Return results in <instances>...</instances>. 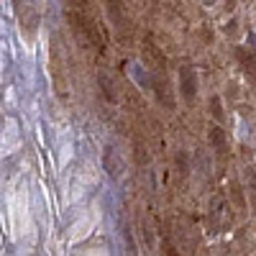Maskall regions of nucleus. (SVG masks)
<instances>
[{
  "instance_id": "9",
  "label": "nucleus",
  "mask_w": 256,
  "mask_h": 256,
  "mask_svg": "<svg viewBox=\"0 0 256 256\" xmlns=\"http://www.w3.org/2000/svg\"><path fill=\"white\" fill-rule=\"evenodd\" d=\"M98 80H100V88H102V95L108 98L110 102H116V88H113V80L105 74V72H100L98 74Z\"/></svg>"
},
{
  "instance_id": "5",
  "label": "nucleus",
  "mask_w": 256,
  "mask_h": 256,
  "mask_svg": "<svg viewBox=\"0 0 256 256\" xmlns=\"http://www.w3.org/2000/svg\"><path fill=\"white\" fill-rule=\"evenodd\" d=\"M152 90H154V95L159 98V102L164 105V108H169V110L174 108V98H172L169 80H166L164 72H152Z\"/></svg>"
},
{
  "instance_id": "12",
  "label": "nucleus",
  "mask_w": 256,
  "mask_h": 256,
  "mask_svg": "<svg viewBox=\"0 0 256 256\" xmlns=\"http://www.w3.org/2000/svg\"><path fill=\"white\" fill-rule=\"evenodd\" d=\"M226 31H228V34H233V31H236V20H230V24L226 26Z\"/></svg>"
},
{
  "instance_id": "11",
  "label": "nucleus",
  "mask_w": 256,
  "mask_h": 256,
  "mask_svg": "<svg viewBox=\"0 0 256 256\" xmlns=\"http://www.w3.org/2000/svg\"><path fill=\"white\" fill-rule=\"evenodd\" d=\"M230 190H233V198H236L238 208H244V198H241V190H238V184H236V182H230Z\"/></svg>"
},
{
  "instance_id": "6",
  "label": "nucleus",
  "mask_w": 256,
  "mask_h": 256,
  "mask_svg": "<svg viewBox=\"0 0 256 256\" xmlns=\"http://www.w3.org/2000/svg\"><path fill=\"white\" fill-rule=\"evenodd\" d=\"M144 62L148 64V70H152V72H166V59H164V54L152 44V41H146V44H144Z\"/></svg>"
},
{
  "instance_id": "7",
  "label": "nucleus",
  "mask_w": 256,
  "mask_h": 256,
  "mask_svg": "<svg viewBox=\"0 0 256 256\" xmlns=\"http://www.w3.org/2000/svg\"><path fill=\"white\" fill-rule=\"evenodd\" d=\"M210 144L216 146V152H218V156L223 159L226 156V134H223V128L220 126H210Z\"/></svg>"
},
{
  "instance_id": "10",
  "label": "nucleus",
  "mask_w": 256,
  "mask_h": 256,
  "mask_svg": "<svg viewBox=\"0 0 256 256\" xmlns=\"http://www.w3.org/2000/svg\"><path fill=\"white\" fill-rule=\"evenodd\" d=\"M210 113H212V118H216L218 123L223 120V108H220V98H212V100H210Z\"/></svg>"
},
{
  "instance_id": "2",
  "label": "nucleus",
  "mask_w": 256,
  "mask_h": 256,
  "mask_svg": "<svg viewBox=\"0 0 256 256\" xmlns=\"http://www.w3.org/2000/svg\"><path fill=\"white\" fill-rule=\"evenodd\" d=\"M52 77H54V84H56V92L64 98L67 95V77H64V56H62V49H59V38L54 36L52 41Z\"/></svg>"
},
{
  "instance_id": "4",
  "label": "nucleus",
  "mask_w": 256,
  "mask_h": 256,
  "mask_svg": "<svg viewBox=\"0 0 256 256\" xmlns=\"http://www.w3.org/2000/svg\"><path fill=\"white\" fill-rule=\"evenodd\" d=\"M236 56L244 67V74L256 82V49H254V34H248V46H238L236 49Z\"/></svg>"
},
{
  "instance_id": "8",
  "label": "nucleus",
  "mask_w": 256,
  "mask_h": 256,
  "mask_svg": "<svg viewBox=\"0 0 256 256\" xmlns=\"http://www.w3.org/2000/svg\"><path fill=\"white\" fill-rule=\"evenodd\" d=\"M102 162H105V169H108V172H110V177H118L120 174V159L116 156V152H113V148H105V156H102Z\"/></svg>"
},
{
  "instance_id": "1",
  "label": "nucleus",
  "mask_w": 256,
  "mask_h": 256,
  "mask_svg": "<svg viewBox=\"0 0 256 256\" xmlns=\"http://www.w3.org/2000/svg\"><path fill=\"white\" fill-rule=\"evenodd\" d=\"M105 13H108V20H110V26L120 34V36H126L128 34V10H126V6L120 3V0H105Z\"/></svg>"
},
{
  "instance_id": "3",
  "label": "nucleus",
  "mask_w": 256,
  "mask_h": 256,
  "mask_svg": "<svg viewBox=\"0 0 256 256\" xmlns=\"http://www.w3.org/2000/svg\"><path fill=\"white\" fill-rule=\"evenodd\" d=\"M180 92L187 102H192L198 95V74H195L192 64H182L180 67Z\"/></svg>"
},
{
  "instance_id": "13",
  "label": "nucleus",
  "mask_w": 256,
  "mask_h": 256,
  "mask_svg": "<svg viewBox=\"0 0 256 256\" xmlns=\"http://www.w3.org/2000/svg\"><path fill=\"white\" fill-rule=\"evenodd\" d=\"M226 8H228V10H233V8H236V0H226Z\"/></svg>"
}]
</instances>
